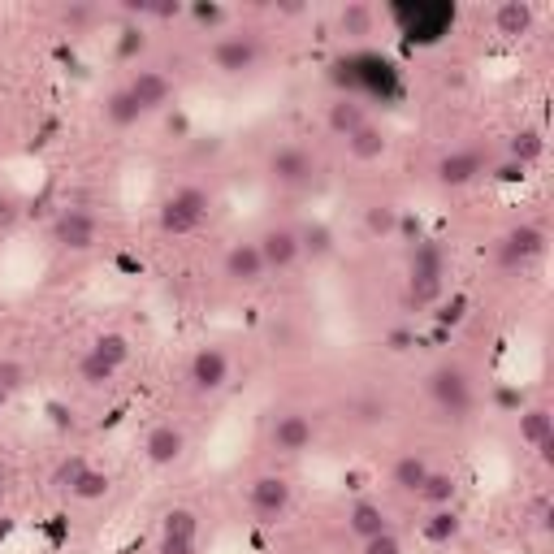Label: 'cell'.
I'll return each mask as SVG.
<instances>
[{"label":"cell","instance_id":"1","mask_svg":"<svg viewBox=\"0 0 554 554\" xmlns=\"http://www.w3.org/2000/svg\"><path fill=\"white\" fill-rule=\"evenodd\" d=\"M386 13L412 44H438L455 26V5H446V0H399Z\"/></svg>","mask_w":554,"mask_h":554},{"label":"cell","instance_id":"2","mask_svg":"<svg viewBox=\"0 0 554 554\" xmlns=\"http://www.w3.org/2000/svg\"><path fill=\"white\" fill-rule=\"evenodd\" d=\"M208 213H213V195L204 187H195V182H187V187H178L174 195L161 200V208H156V226H161V234L182 239V234L200 230L208 221Z\"/></svg>","mask_w":554,"mask_h":554},{"label":"cell","instance_id":"3","mask_svg":"<svg viewBox=\"0 0 554 554\" xmlns=\"http://www.w3.org/2000/svg\"><path fill=\"white\" fill-rule=\"evenodd\" d=\"M425 390H429L433 407H438L446 420H468V412H472V381H468V373L459 364H438L429 373Z\"/></svg>","mask_w":554,"mask_h":554},{"label":"cell","instance_id":"4","mask_svg":"<svg viewBox=\"0 0 554 554\" xmlns=\"http://www.w3.org/2000/svg\"><path fill=\"white\" fill-rule=\"evenodd\" d=\"M290 503H295V485H290L286 477H277V472H265V477L252 481V490H247V507H252L256 520L265 524H277L290 511Z\"/></svg>","mask_w":554,"mask_h":554},{"label":"cell","instance_id":"5","mask_svg":"<svg viewBox=\"0 0 554 554\" xmlns=\"http://www.w3.org/2000/svg\"><path fill=\"white\" fill-rule=\"evenodd\" d=\"M546 230L542 226H529V221H520V226H511L503 239H498V265L503 269H524L533 265V260L546 256Z\"/></svg>","mask_w":554,"mask_h":554},{"label":"cell","instance_id":"6","mask_svg":"<svg viewBox=\"0 0 554 554\" xmlns=\"http://www.w3.org/2000/svg\"><path fill=\"white\" fill-rule=\"evenodd\" d=\"M96 239H100V221L87 208H61L57 221H52V243L61 252H91Z\"/></svg>","mask_w":554,"mask_h":554},{"label":"cell","instance_id":"7","mask_svg":"<svg viewBox=\"0 0 554 554\" xmlns=\"http://www.w3.org/2000/svg\"><path fill=\"white\" fill-rule=\"evenodd\" d=\"M187 381L195 394H221L230 386V355L221 347H200L187 364Z\"/></svg>","mask_w":554,"mask_h":554},{"label":"cell","instance_id":"8","mask_svg":"<svg viewBox=\"0 0 554 554\" xmlns=\"http://www.w3.org/2000/svg\"><path fill=\"white\" fill-rule=\"evenodd\" d=\"M221 277H226L230 286H243V290H252L260 286L269 277L265 269V260H260V247L256 243H230L226 247V256H221Z\"/></svg>","mask_w":554,"mask_h":554},{"label":"cell","instance_id":"9","mask_svg":"<svg viewBox=\"0 0 554 554\" xmlns=\"http://www.w3.org/2000/svg\"><path fill=\"white\" fill-rule=\"evenodd\" d=\"M260 61V39L256 35H226L213 44V65L226 78H239L247 70H256Z\"/></svg>","mask_w":554,"mask_h":554},{"label":"cell","instance_id":"10","mask_svg":"<svg viewBox=\"0 0 554 554\" xmlns=\"http://www.w3.org/2000/svg\"><path fill=\"white\" fill-rule=\"evenodd\" d=\"M269 442L277 455H303L316 442V425L308 412H282L269 429Z\"/></svg>","mask_w":554,"mask_h":554},{"label":"cell","instance_id":"11","mask_svg":"<svg viewBox=\"0 0 554 554\" xmlns=\"http://www.w3.org/2000/svg\"><path fill=\"white\" fill-rule=\"evenodd\" d=\"M485 174V156L477 148H455V152H446L438 156V165H433V178H438V187H468V182H477Z\"/></svg>","mask_w":554,"mask_h":554},{"label":"cell","instance_id":"12","mask_svg":"<svg viewBox=\"0 0 554 554\" xmlns=\"http://www.w3.org/2000/svg\"><path fill=\"white\" fill-rule=\"evenodd\" d=\"M126 87H130V96L139 100L143 117L169 109V104H174V91H178V87H174V78H169L165 70H135Z\"/></svg>","mask_w":554,"mask_h":554},{"label":"cell","instance_id":"13","mask_svg":"<svg viewBox=\"0 0 554 554\" xmlns=\"http://www.w3.org/2000/svg\"><path fill=\"white\" fill-rule=\"evenodd\" d=\"M312 174H316V161L299 143H286V148H277L269 156V178L277 187H303V182H312Z\"/></svg>","mask_w":554,"mask_h":554},{"label":"cell","instance_id":"14","mask_svg":"<svg viewBox=\"0 0 554 554\" xmlns=\"http://www.w3.org/2000/svg\"><path fill=\"white\" fill-rule=\"evenodd\" d=\"M256 247H260V260H265L269 273H286L290 265H299V234L290 226H269L256 239Z\"/></svg>","mask_w":554,"mask_h":554},{"label":"cell","instance_id":"15","mask_svg":"<svg viewBox=\"0 0 554 554\" xmlns=\"http://www.w3.org/2000/svg\"><path fill=\"white\" fill-rule=\"evenodd\" d=\"M182 451H187V433L178 425H156V429H148V438H143V459H148L152 468H174Z\"/></svg>","mask_w":554,"mask_h":554},{"label":"cell","instance_id":"16","mask_svg":"<svg viewBox=\"0 0 554 554\" xmlns=\"http://www.w3.org/2000/svg\"><path fill=\"white\" fill-rule=\"evenodd\" d=\"M360 126H368V109H364V100L338 96V100L325 109V130H329V135H338V139H351Z\"/></svg>","mask_w":554,"mask_h":554},{"label":"cell","instance_id":"17","mask_svg":"<svg viewBox=\"0 0 554 554\" xmlns=\"http://www.w3.org/2000/svg\"><path fill=\"white\" fill-rule=\"evenodd\" d=\"M533 26H537V9L529 5V0H503V5L494 9V31L507 35V39L529 35Z\"/></svg>","mask_w":554,"mask_h":554},{"label":"cell","instance_id":"18","mask_svg":"<svg viewBox=\"0 0 554 554\" xmlns=\"http://www.w3.org/2000/svg\"><path fill=\"white\" fill-rule=\"evenodd\" d=\"M429 472H433V464L420 451H407V455H399L394 459V468H390V485L399 494H420V485L429 481Z\"/></svg>","mask_w":554,"mask_h":554},{"label":"cell","instance_id":"19","mask_svg":"<svg viewBox=\"0 0 554 554\" xmlns=\"http://www.w3.org/2000/svg\"><path fill=\"white\" fill-rule=\"evenodd\" d=\"M386 529H390V516H386L381 503H373V498H360V503L347 511V533L360 537V542H368V537H377Z\"/></svg>","mask_w":554,"mask_h":554},{"label":"cell","instance_id":"20","mask_svg":"<svg viewBox=\"0 0 554 554\" xmlns=\"http://www.w3.org/2000/svg\"><path fill=\"white\" fill-rule=\"evenodd\" d=\"M407 273L412 277H446V252L438 239H416L407 252Z\"/></svg>","mask_w":554,"mask_h":554},{"label":"cell","instance_id":"21","mask_svg":"<svg viewBox=\"0 0 554 554\" xmlns=\"http://www.w3.org/2000/svg\"><path fill=\"white\" fill-rule=\"evenodd\" d=\"M295 234H299V260H312V265L329 260V256H334V247H338L334 230H329L325 221H308V226L295 230Z\"/></svg>","mask_w":554,"mask_h":554},{"label":"cell","instance_id":"22","mask_svg":"<svg viewBox=\"0 0 554 554\" xmlns=\"http://www.w3.org/2000/svg\"><path fill=\"white\" fill-rule=\"evenodd\" d=\"M386 148H390V135L381 126H360L355 135L347 139V152H351V161H360V165H373V161H381L386 156Z\"/></svg>","mask_w":554,"mask_h":554},{"label":"cell","instance_id":"23","mask_svg":"<svg viewBox=\"0 0 554 554\" xmlns=\"http://www.w3.org/2000/svg\"><path fill=\"white\" fill-rule=\"evenodd\" d=\"M364 230L373 234V239H394V234L403 230V208L390 200H373L364 208Z\"/></svg>","mask_w":554,"mask_h":554},{"label":"cell","instance_id":"24","mask_svg":"<svg viewBox=\"0 0 554 554\" xmlns=\"http://www.w3.org/2000/svg\"><path fill=\"white\" fill-rule=\"evenodd\" d=\"M546 156V135L537 126H520L516 135H511V143H507V161H516V165H537Z\"/></svg>","mask_w":554,"mask_h":554},{"label":"cell","instance_id":"25","mask_svg":"<svg viewBox=\"0 0 554 554\" xmlns=\"http://www.w3.org/2000/svg\"><path fill=\"white\" fill-rule=\"evenodd\" d=\"M420 533H425V542H429V546H451L455 537L464 533V520H459V511H455V507H438L425 524H420Z\"/></svg>","mask_w":554,"mask_h":554},{"label":"cell","instance_id":"26","mask_svg":"<svg viewBox=\"0 0 554 554\" xmlns=\"http://www.w3.org/2000/svg\"><path fill=\"white\" fill-rule=\"evenodd\" d=\"M373 26H377V9L364 5V0H347V5L338 9V31L342 35L364 39V35H373Z\"/></svg>","mask_w":554,"mask_h":554},{"label":"cell","instance_id":"27","mask_svg":"<svg viewBox=\"0 0 554 554\" xmlns=\"http://www.w3.org/2000/svg\"><path fill=\"white\" fill-rule=\"evenodd\" d=\"M161 542H200V516L191 507H174L161 520Z\"/></svg>","mask_w":554,"mask_h":554},{"label":"cell","instance_id":"28","mask_svg":"<svg viewBox=\"0 0 554 554\" xmlns=\"http://www.w3.org/2000/svg\"><path fill=\"white\" fill-rule=\"evenodd\" d=\"M139 117H143V109H139V100L130 96V87L109 91V100H104V122L117 126V130H126V126H135Z\"/></svg>","mask_w":554,"mask_h":554},{"label":"cell","instance_id":"29","mask_svg":"<svg viewBox=\"0 0 554 554\" xmlns=\"http://www.w3.org/2000/svg\"><path fill=\"white\" fill-rule=\"evenodd\" d=\"M420 498H425L433 511H438V507H455V498H459V477H455V472H438V468H433L429 481L420 485Z\"/></svg>","mask_w":554,"mask_h":554},{"label":"cell","instance_id":"30","mask_svg":"<svg viewBox=\"0 0 554 554\" xmlns=\"http://www.w3.org/2000/svg\"><path fill=\"white\" fill-rule=\"evenodd\" d=\"M91 355H100L104 364H113V368H122L130 360V338L122 334V329H104V334L91 338Z\"/></svg>","mask_w":554,"mask_h":554},{"label":"cell","instance_id":"31","mask_svg":"<svg viewBox=\"0 0 554 554\" xmlns=\"http://www.w3.org/2000/svg\"><path fill=\"white\" fill-rule=\"evenodd\" d=\"M550 433H554L550 407H542V403H537V407H524V412H520V442H524V446H537L542 438H550Z\"/></svg>","mask_w":554,"mask_h":554},{"label":"cell","instance_id":"32","mask_svg":"<svg viewBox=\"0 0 554 554\" xmlns=\"http://www.w3.org/2000/svg\"><path fill=\"white\" fill-rule=\"evenodd\" d=\"M109 490H113V477L104 468H87L83 477L74 481V490H70V498H78V503H100V498H109Z\"/></svg>","mask_w":554,"mask_h":554},{"label":"cell","instance_id":"33","mask_svg":"<svg viewBox=\"0 0 554 554\" xmlns=\"http://www.w3.org/2000/svg\"><path fill=\"white\" fill-rule=\"evenodd\" d=\"M113 377H117V368H113V364H104L100 355H91V351H83V355H78V381H83L87 390H100V386H109Z\"/></svg>","mask_w":554,"mask_h":554},{"label":"cell","instance_id":"34","mask_svg":"<svg viewBox=\"0 0 554 554\" xmlns=\"http://www.w3.org/2000/svg\"><path fill=\"white\" fill-rule=\"evenodd\" d=\"M442 277H412L407 273V303L412 308H429V303H438L442 299Z\"/></svg>","mask_w":554,"mask_h":554},{"label":"cell","instance_id":"35","mask_svg":"<svg viewBox=\"0 0 554 554\" xmlns=\"http://www.w3.org/2000/svg\"><path fill=\"white\" fill-rule=\"evenodd\" d=\"M91 464H87V459L83 455H70V459H61V464H57V472H52V490H61V494H70L74 490V481L78 477H83V472H87Z\"/></svg>","mask_w":554,"mask_h":554},{"label":"cell","instance_id":"36","mask_svg":"<svg viewBox=\"0 0 554 554\" xmlns=\"http://www.w3.org/2000/svg\"><path fill=\"white\" fill-rule=\"evenodd\" d=\"M191 22L195 26H221L226 22V5H217V0H195V5H187Z\"/></svg>","mask_w":554,"mask_h":554},{"label":"cell","instance_id":"37","mask_svg":"<svg viewBox=\"0 0 554 554\" xmlns=\"http://www.w3.org/2000/svg\"><path fill=\"white\" fill-rule=\"evenodd\" d=\"M143 48H148V35H143V26H122V39H117V57L130 61V57H139Z\"/></svg>","mask_w":554,"mask_h":554},{"label":"cell","instance_id":"38","mask_svg":"<svg viewBox=\"0 0 554 554\" xmlns=\"http://www.w3.org/2000/svg\"><path fill=\"white\" fill-rule=\"evenodd\" d=\"M360 546H364V554H403V542H399V533H394V529L368 537V542H360Z\"/></svg>","mask_w":554,"mask_h":554},{"label":"cell","instance_id":"39","mask_svg":"<svg viewBox=\"0 0 554 554\" xmlns=\"http://www.w3.org/2000/svg\"><path fill=\"white\" fill-rule=\"evenodd\" d=\"M390 412V403L386 399H360L355 403V416H360V425H381Z\"/></svg>","mask_w":554,"mask_h":554},{"label":"cell","instance_id":"40","mask_svg":"<svg viewBox=\"0 0 554 554\" xmlns=\"http://www.w3.org/2000/svg\"><path fill=\"white\" fill-rule=\"evenodd\" d=\"M26 386V364L18 360H0V390H22Z\"/></svg>","mask_w":554,"mask_h":554},{"label":"cell","instance_id":"41","mask_svg":"<svg viewBox=\"0 0 554 554\" xmlns=\"http://www.w3.org/2000/svg\"><path fill=\"white\" fill-rule=\"evenodd\" d=\"M182 13H187L182 0H148V18H156V22H178Z\"/></svg>","mask_w":554,"mask_h":554},{"label":"cell","instance_id":"42","mask_svg":"<svg viewBox=\"0 0 554 554\" xmlns=\"http://www.w3.org/2000/svg\"><path fill=\"white\" fill-rule=\"evenodd\" d=\"M91 18H96V9H91V5H70V9H61V22L70 26V31H78V26H87Z\"/></svg>","mask_w":554,"mask_h":554},{"label":"cell","instance_id":"43","mask_svg":"<svg viewBox=\"0 0 554 554\" xmlns=\"http://www.w3.org/2000/svg\"><path fill=\"white\" fill-rule=\"evenodd\" d=\"M22 217V208H18V200H13V195H0V230H9L13 221Z\"/></svg>","mask_w":554,"mask_h":554},{"label":"cell","instance_id":"44","mask_svg":"<svg viewBox=\"0 0 554 554\" xmlns=\"http://www.w3.org/2000/svg\"><path fill=\"white\" fill-rule=\"evenodd\" d=\"M464 308H468V299L455 295L451 303H446V312H442V325H459V321H464Z\"/></svg>","mask_w":554,"mask_h":554},{"label":"cell","instance_id":"45","mask_svg":"<svg viewBox=\"0 0 554 554\" xmlns=\"http://www.w3.org/2000/svg\"><path fill=\"white\" fill-rule=\"evenodd\" d=\"M494 178H498V182H520V178H524V165H516V161H503V165L494 169Z\"/></svg>","mask_w":554,"mask_h":554},{"label":"cell","instance_id":"46","mask_svg":"<svg viewBox=\"0 0 554 554\" xmlns=\"http://www.w3.org/2000/svg\"><path fill=\"white\" fill-rule=\"evenodd\" d=\"M195 546L200 542H161L156 537V554H195Z\"/></svg>","mask_w":554,"mask_h":554},{"label":"cell","instance_id":"47","mask_svg":"<svg viewBox=\"0 0 554 554\" xmlns=\"http://www.w3.org/2000/svg\"><path fill=\"white\" fill-rule=\"evenodd\" d=\"M533 516H537V529H542V533H550V524H554L550 498H537V511H533Z\"/></svg>","mask_w":554,"mask_h":554},{"label":"cell","instance_id":"48","mask_svg":"<svg viewBox=\"0 0 554 554\" xmlns=\"http://www.w3.org/2000/svg\"><path fill=\"white\" fill-rule=\"evenodd\" d=\"M533 451H537V459H542V464L550 468V464H554V433H550V438H542V442H537Z\"/></svg>","mask_w":554,"mask_h":554},{"label":"cell","instance_id":"49","mask_svg":"<svg viewBox=\"0 0 554 554\" xmlns=\"http://www.w3.org/2000/svg\"><path fill=\"white\" fill-rule=\"evenodd\" d=\"M386 342H390V351H407V347H412V334H407V329H394Z\"/></svg>","mask_w":554,"mask_h":554},{"label":"cell","instance_id":"50","mask_svg":"<svg viewBox=\"0 0 554 554\" xmlns=\"http://www.w3.org/2000/svg\"><path fill=\"white\" fill-rule=\"evenodd\" d=\"M9 403V390H0V407H5Z\"/></svg>","mask_w":554,"mask_h":554},{"label":"cell","instance_id":"51","mask_svg":"<svg viewBox=\"0 0 554 554\" xmlns=\"http://www.w3.org/2000/svg\"><path fill=\"white\" fill-rule=\"evenodd\" d=\"M0 498H5V472H0Z\"/></svg>","mask_w":554,"mask_h":554}]
</instances>
